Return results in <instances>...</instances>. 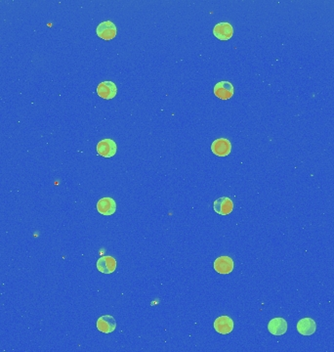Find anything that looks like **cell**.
Instances as JSON below:
<instances>
[{
    "label": "cell",
    "mask_w": 334,
    "mask_h": 352,
    "mask_svg": "<svg viewBox=\"0 0 334 352\" xmlns=\"http://www.w3.org/2000/svg\"><path fill=\"white\" fill-rule=\"evenodd\" d=\"M97 269L104 274H111L116 269V260L110 255L102 256L97 260Z\"/></svg>",
    "instance_id": "cell-9"
},
{
    "label": "cell",
    "mask_w": 334,
    "mask_h": 352,
    "mask_svg": "<svg viewBox=\"0 0 334 352\" xmlns=\"http://www.w3.org/2000/svg\"><path fill=\"white\" fill-rule=\"evenodd\" d=\"M213 326L217 333L228 335L234 330V321L229 316H220L214 321Z\"/></svg>",
    "instance_id": "cell-10"
},
{
    "label": "cell",
    "mask_w": 334,
    "mask_h": 352,
    "mask_svg": "<svg viewBox=\"0 0 334 352\" xmlns=\"http://www.w3.org/2000/svg\"><path fill=\"white\" fill-rule=\"evenodd\" d=\"M116 27L111 21H105L98 25L96 29L97 35L104 40H111L116 36Z\"/></svg>",
    "instance_id": "cell-2"
},
{
    "label": "cell",
    "mask_w": 334,
    "mask_h": 352,
    "mask_svg": "<svg viewBox=\"0 0 334 352\" xmlns=\"http://www.w3.org/2000/svg\"><path fill=\"white\" fill-rule=\"evenodd\" d=\"M116 151H117L116 143L110 138L103 139L97 144V153L101 157L111 158L116 154Z\"/></svg>",
    "instance_id": "cell-4"
},
{
    "label": "cell",
    "mask_w": 334,
    "mask_h": 352,
    "mask_svg": "<svg viewBox=\"0 0 334 352\" xmlns=\"http://www.w3.org/2000/svg\"><path fill=\"white\" fill-rule=\"evenodd\" d=\"M213 93L217 98L221 100H229L234 96L235 88L230 81L222 80L214 85Z\"/></svg>",
    "instance_id": "cell-1"
},
{
    "label": "cell",
    "mask_w": 334,
    "mask_h": 352,
    "mask_svg": "<svg viewBox=\"0 0 334 352\" xmlns=\"http://www.w3.org/2000/svg\"><path fill=\"white\" fill-rule=\"evenodd\" d=\"M211 151L217 157H227L232 151V144L227 138H218L212 142Z\"/></svg>",
    "instance_id": "cell-5"
},
{
    "label": "cell",
    "mask_w": 334,
    "mask_h": 352,
    "mask_svg": "<svg viewBox=\"0 0 334 352\" xmlns=\"http://www.w3.org/2000/svg\"><path fill=\"white\" fill-rule=\"evenodd\" d=\"M97 211L102 215H112L116 211V203L112 198H102L97 203Z\"/></svg>",
    "instance_id": "cell-14"
},
{
    "label": "cell",
    "mask_w": 334,
    "mask_h": 352,
    "mask_svg": "<svg viewBox=\"0 0 334 352\" xmlns=\"http://www.w3.org/2000/svg\"><path fill=\"white\" fill-rule=\"evenodd\" d=\"M116 93L117 88L115 83L112 81H103L97 86V94L105 100H111L114 98Z\"/></svg>",
    "instance_id": "cell-6"
},
{
    "label": "cell",
    "mask_w": 334,
    "mask_h": 352,
    "mask_svg": "<svg viewBox=\"0 0 334 352\" xmlns=\"http://www.w3.org/2000/svg\"><path fill=\"white\" fill-rule=\"evenodd\" d=\"M268 330L274 336H283L287 331V323L284 318L276 317L269 322Z\"/></svg>",
    "instance_id": "cell-7"
},
{
    "label": "cell",
    "mask_w": 334,
    "mask_h": 352,
    "mask_svg": "<svg viewBox=\"0 0 334 352\" xmlns=\"http://www.w3.org/2000/svg\"><path fill=\"white\" fill-rule=\"evenodd\" d=\"M96 327L101 333L110 334L116 329V322L115 319L111 315H103L99 317L97 320Z\"/></svg>",
    "instance_id": "cell-12"
},
{
    "label": "cell",
    "mask_w": 334,
    "mask_h": 352,
    "mask_svg": "<svg viewBox=\"0 0 334 352\" xmlns=\"http://www.w3.org/2000/svg\"><path fill=\"white\" fill-rule=\"evenodd\" d=\"M316 322L309 317H305L297 323V331L302 336H311L316 332Z\"/></svg>",
    "instance_id": "cell-13"
},
{
    "label": "cell",
    "mask_w": 334,
    "mask_h": 352,
    "mask_svg": "<svg viewBox=\"0 0 334 352\" xmlns=\"http://www.w3.org/2000/svg\"><path fill=\"white\" fill-rule=\"evenodd\" d=\"M213 267L217 273L227 275L234 270L235 264H234V260L230 256L223 255L215 259Z\"/></svg>",
    "instance_id": "cell-3"
},
{
    "label": "cell",
    "mask_w": 334,
    "mask_h": 352,
    "mask_svg": "<svg viewBox=\"0 0 334 352\" xmlns=\"http://www.w3.org/2000/svg\"><path fill=\"white\" fill-rule=\"evenodd\" d=\"M213 209L219 215H228L234 211V203L230 198L222 197L214 202Z\"/></svg>",
    "instance_id": "cell-11"
},
{
    "label": "cell",
    "mask_w": 334,
    "mask_h": 352,
    "mask_svg": "<svg viewBox=\"0 0 334 352\" xmlns=\"http://www.w3.org/2000/svg\"><path fill=\"white\" fill-rule=\"evenodd\" d=\"M213 35L220 40H229L234 35V28L226 22L218 23L213 28Z\"/></svg>",
    "instance_id": "cell-8"
}]
</instances>
